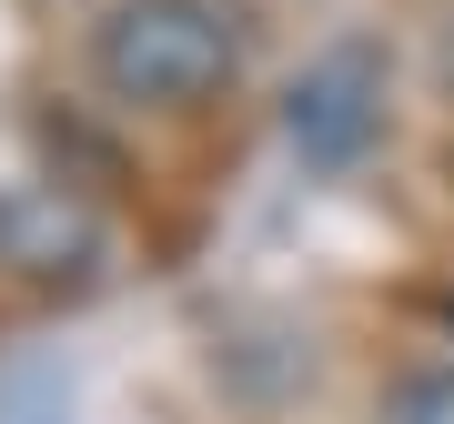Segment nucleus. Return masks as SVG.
<instances>
[{"label":"nucleus","mask_w":454,"mask_h":424,"mask_svg":"<svg viewBox=\"0 0 454 424\" xmlns=\"http://www.w3.org/2000/svg\"><path fill=\"white\" fill-rule=\"evenodd\" d=\"M91 212L82 202H61V192H0V263L11 273H82L91 263Z\"/></svg>","instance_id":"3"},{"label":"nucleus","mask_w":454,"mask_h":424,"mask_svg":"<svg viewBox=\"0 0 454 424\" xmlns=\"http://www.w3.org/2000/svg\"><path fill=\"white\" fill-rule=\"evenodd\" d=\"M243 71V31L212 0H121L91 31V82L131 112H192Z\"/></svg>","instance_id":"1"},{"label":"nucleus","mask_w":454,"mask_h":424,"mask_svg":"<svg viewBox=\"0 0 454 424\" xmlns=\"http://www.w3.org/2000/svg\"><path fill=\"white\" fill-rule=\"evenodd\" d=\"M283 142L303 172H354L384 142V61L364 41H333L324 61H303L283 91Z\"/></svg>","instance_id":"2"},{"label":"nucleus","mask_w":454,"mask_h":424,"mask_svg":"<svg viewBox=\"0 0 454 424\" xmlns=\"http://www.w3.org/2000/svg\"><path fill=\"white\" fill-rule=\"evenodd\" d=\"M444 324H454V294H444Z\"/></svg>","instance_id":"5"},{"label":"nucleus","mask_w":454,"mask_h":424,"mask_svg":"<svg viewBox=\"0 0 454 424\" xmlns=\"http://www.w3.org/2000/svg\"><path fill=\"white\" fill-rule=\"evenodd\" d=\"M373 424H454V364H414V374L384 384Z\"/></svg>","instance_id":"4"}]
</instances>
